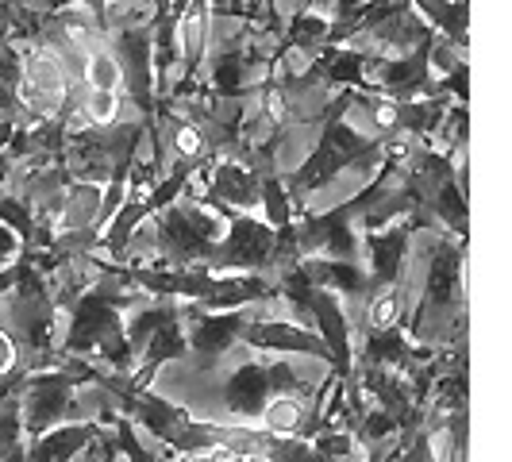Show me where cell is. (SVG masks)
<instances>
[{
  "label": "cell",
  "mask_w": 512,
  "mask_h": 462,
  "mask_svg": "<svg viewBox=\"0 0 512 462\" xmlns=\"http://www.w3.org/2000/svg\"><path fill=\"white\" fill-rule=\"evenodd\" d=\"M308 443H312V451L320 455V462L355 459V436H351V428H347V424H328V428H320Z\"/></svg>",
  "instance_id": "obj_14"
},
{
  "label": "cell",
  "mask_w": 512,
  "mask_h": 462,
  "mask_svg": "<svg viewBox=\"0 0 512 462\" xmlns=\"http://www.w3.org/2000/svg\"><path fill=\"white\" fill-rule=\"evenodd\" d=\"M101 432L97 420H70V424H58L43 436L27 439L24 462H74L93 439Z\"/></svg>",
  "instance_id": "obj_11"
},
{
  "label": "cell",
  "mask_w": 512,
  "mask_h": 462,
  "mask_svg": "<svg viewBox=\"0 0 512 462\" xmlns=\"http://www.w3.org/2000/svg\"><path fill=\"white\" fill-rule=\"evenodd\" d=\"M466 297H462V243H451L447 235H439L428 262V278H424V297L412 308V324L405 328L412 343L432 347L466 339Z\"/></svg>",
  "instance_id": "obj_3"
},
{
  "label": "cell",
  "mask_w": 512,
  "mask_h": 462,
  "mask_svg": "<svg viewBox=\"0 0 512 462\" xmlns=\"http://www.w3.org/2000/svg\"><path fill=\"white\" fill-rule=\"evenodd\" d=\"M77 382L74 374L54 362L47 370H27L24 385H20V432L27 439L43 436L58 424H70V412L77 405Z\"/></svg>",
  "instance_id": "obj_5"
},
{
  "label": "cell",
  "mask_w": 512,
  "mask_h": 462,
  "mask_svg": "<svg viewBox=\"0 0 512 462\" xmlns=\"http://www.w3.org/2000/svg\"><path fill=\"white\" fill-rule=\"evenodd\" d=\"M370 0H332V16L328 20H347V16H355V12H362Z\"/></svg>",
  "instance_id": "obj_20"
},
{
  "label": "cell",
  "mask_w": 512,
  "mask_h": 462,
  "mask_svg": "<svg viewBox=\"0 0 512 462\" xmlns=\"http://www.w3.org/2000/svg\"><path fill=\"white\" fill-rule=\"evenodd\" d=\"M266 462H320V455L312 451L308 439L297 436H270V443L262 447Z\"/></svg>",
  "instance_id": "obj_16"
},
{
  "label": "cell",
  "mask_w": 512,
  "mask_h": 462,
  "mask_svg": "<svg viewBox=\"0 0 512 462\" xmlns=\"http://www.w3.org/2000/svg\"><path fill=\"white\" fill-rule=\"evenodd\" d=\"M432 455H436V436H432V428H420L416 436L405 439L401 451H393L385 462H432Z\"/></svg>",
  "instance_id": "obj_17"
},
{
  "label": "cell",
  "mask_w": 512,
  "mask_h": 462,
  "mask_svg": "<svg viewBox=\"0 0 512 462\" xmlns=\"http://www.w3.org/2000/svg\"><path fill=\"white\" fill-rule=\"evenodd\" d=\"M351 436H359V443H370V447H378V443H389V439H397V424L385 416L382 409H370L362 412L359 420L351 424Z\"/></svg>",
  "instance_id": "obj_15"
},
{
  "label": "cell",
  "mask_w": 512,
  "mask_h": 462,
  "mask_svg": "<svg viewBox=\"0 0 512 462\" xmlns=\"http://www.w3.org/2000/svg\"><path fill=\"white\" fill-rule=\"evenodd\" d=\"M178 312H181L178 301H158V305L135 308L128 320H124V339H128L131 355L139 359V355H143V347H147V339H151L166 320H174Z\"/></svg>",
  "instance_id": "obj_12"
},
{
  "label": "cell",
  "mask_w": 512,
  "mask_h": 462,
  "mask_svg": "<svg viewBox=\"0 0 512 462\" xmlns=\"http://www.w3.org/2000/svg\"><path fill=\"white\" fill-rule=\"evenodd\" d=\"M308 316H312V332L320 335V343L328 351L332 378L335 382H351V374H355V339H351V324H347L343 301L335 293H328V289H312Z\"/></svg>",
  "instance_id": "obj_7"
},
{
  "label": "cell",
  "mask_w": 512,
  "mask_h": 462,
  "mask_svg": "<svg viewBox=\"0 0 512 462\" xmlns=\"http://www.w3.org/2000/svg\"><path fill=\"white\" fill-rule=\"evenodd\" d=\"M251 324L247 308H235V312H205V308H193L189 312V324L185 328V347L197 355V359L212 366L220 355H228V347L235 339H243V328Z\"/></svg>",
  "instance_id": "obj_8"
},
{
  "label": "cell",
  "mask_w": 512,
  "mask_h": 462,
  "mask_svg": "<svg viewBox=\"0 0 512 462\" xmlns=\"http://www.w3.org/2000/svg\"><path fill=\"white\" fill-rule=\"evenodd\" d=\"M274 258V228L258 216H231L228 231L212 247L205 270L212 274H258L270 270Z\"/></svg>",
  "instance_id": "obj_6"
},
{
  "label": "cell",
  "mask_w": 512,
  "mask_h": 462,
  "mask_svg": "<svg viewBox=\"0 0 512 462\" xmlns=\"http://www.w3.org/2000/svg\"><path fill=\"white\" fill-rule=\"evenodd\" d=\"M101 447H104V462H124L120 455H116V447H112V436H104Z\"/></svg>",
  "instance_id": "obj_21"
},
{
  "label": "cell",
  "mask_w": 512,
  "mask_h": 462,
  "mask_svg": "<svg viewBox=\"0 0 512 462\" xmlns=\"http://www.w3.org/2000/svg\"><path fill=\"white\" fill-rule=\"evenodd\" d=\"M93 266L104 274V282L74 297L70 324H66V343H62V359H89V355H97L108 366V374L128 378L131 370H135V355H131L128 339H124V308L135 297L112 285L108 270L97 258H93Z\"/></svg>",
  "instance_id": "obj_2"
},
{
  "label": "cell",
  "mask_w": 512,
  "mask_h": 462,
  "mask_svg": "<svg viewBox=\"0 0 512 462\" xmlns=\"http://www.w3.org/2000/svg\"><path fill=\"white\" fill-rule=\"evenodd\" d=\"M243 343L255 351H274V355H308V359H324L328 351L320 343V335L312 328H301L293 320H251L243 328Z\"/></svg>",
  "instance_id": "obj_10"
},
{
  "label": "cell",
  "mask_w": 512,
  "mask_h": 462,
  "mask_svg": "<svg viewBox=\"0 0 512 462\" xmlns=\"http://www.w3.org/2000/svg\"><path fill=\"white\" fill-rule=\"evenodd\" d=\"M432 462H439V459H436V455H432Z\"/></svg>",
  "instance_id": "obj_22"
},
{
  "label": "cell",
  "mask_w": 512,
  "mask_h": 462,
  "mask_svg": "<svg viewBox=\"0 0 512 462\" xmlns=\"http://www.w3.org/2000/svg\"><path fill=\"white\" fill-rule=\"evenodd\" d=\"M16 355H20V351H16V339H12V332H4V328H0V378L16 370Z\"/></svg>",
  "instance_id": "obj_19"
},
{
  "label": "cell",
  "mask_w": 512,
  "mask_h": 462,
  "mask_svg": "<svg viewBox=\"0 0 512 462\" xmlns=\"http://www.w3.org/2000/svg\"><path fill=\"white\" fill-rule=\"evenodd\" d=\"M312 393V385L282 359L270 362H243L235 366L228 378H224V409L231 416H262V409L274 401V397H301L305 401Z\"/></svg>",
  "instance_id": "obj_4"
},
{
  "label": "cell",
  "mask_w": 512,
  "mask_h": 462,
  "mask_svg": "<svg viewBox=\"0 0 512 462\" xmlns=\"http://www.w3.org/2000/svg\"><path fill=\"white\" fill-rule=\"evenodd\" d=\"M101 389H108L120 405V416H128L135 428L151 432L158 443H166L170 451H181V455H208V451H220V447H231V451H262L270 443V432H247V428H224V424H201L193 420L189 412L158 397V393H128L124 389V378L108 374L101 382Z\"/></svg>",
  "instance_id": "obj_1"
},
{
  "label": "cell",
  "mask_w": 512,
  "mask_h": 462,
  "mask_svg": "<svg viewBox=\"0 0 512 462\" xmlns=\"http://www.w3.org/2000/svg\"><path fill=\"white\" fill-rule=\"evenodd\" d=\"M366 332H385V328H401L405 324V293L397 285L366 293Z\"/></svg>",
  "instance_id": "obj_13"
},
{
  "label": "cell",
  "mask_w": 512,
  "mask_h": 462,
  "mask_svg": "<svg viewBox=\"0 0 512 462\" xmlns=\"http://www.w3.org/2000/svg\"><path fill=\"white\" fill-rule=\"evenodd\" d=\"M20 255H24V243H20V235H16L12 228H4V224H0V270H4V266H12V262H16Z\"/></svg>",
  "instance_id": "obj_18"
},
{
  "label": "cell",
  "mask_w": 512,
  "mask_h": 462,
  "mask_svg": "<svg viewBox=\"0 0 512 462\" xmlns=\"http://www.w3.org/2000/svg\"><path fill=\"white\" fill-rule=\"evenodd\" d=\"M412 224H393L382 231H362V247H366V282L370 293L374 289H389V285L401 282V270H405V255H409L412 243Z\"/></svg>",
  "instance_id": "obj_9"
}]
</instances>
